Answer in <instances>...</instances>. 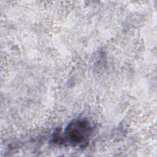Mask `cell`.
<instances>
[{"mask_svg":"<svg viewBox=\"0 0 157 157\" xmlns=\"http://www.w3.org/2000/svg\"><path fill=\"white\" fill-rule=\"evenodd\" d=\"M93 132V126L88 120H75L67 126L63 134L56 140L72 147H83L87 145Z\"/></svg>","mask_w":157,"mask_h":157,"instance_id":"1","label":"cell"}]
</instances>
